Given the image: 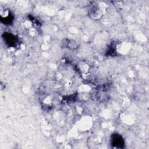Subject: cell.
<instances>
[{
    "instance_id": "obj_1",
    "label": "cell",
    "mask_w": 149,
    "mask_h": 149,
    "mask_svg": "<svg viewBox=\"0 0 149 149\" xmlns=\"http://www.w3.org/2000/svg\"><path fill=\"white\" fill-rule=\"evenodd\" d=\"M112 142H113V145L117 147H121L123 144V140L122 139V138L118 135H115L113 137L112 139Z\"/></svg>"
}]
</instances>
